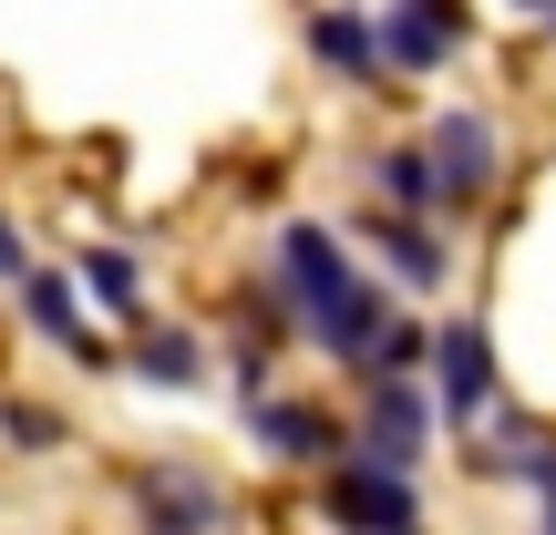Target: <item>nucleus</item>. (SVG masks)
Listing matches in <instances>:
<instances>
[{
    "mask_svg": "<svg viewBox=\"0 0 556 535\" xmlns=\"http://www.w3.org/2000/svg\"><path fill=\"white\" fill-rule=\"evenodd\" d=\"M309 52L340 62L351 82H381V31H371V21H351V11H319L309 21Z\"/></svg>",
    "mask_w": 556,
    "mask_h": 535,
    "instance_id": "obj_9",
    "label": "nucleus"
},
{
    "mask_svg": "<svg viewBox=\"0 0 556 535\" xmlns=\"http://www.w3.org/2000/svg\"><path fill=\"white\" fill-rule=\"evenodd\" d=\"M258 443L299 463V454H330L340 433H330V412H319V402H258Z\"/></svg>",
    "mask_w": 556,
    "mask_h": 535,
    "instance_id": "obj_10",
    "label": "nucleus"
},
{
    "mask_svg": "<svg viewBox=\"0 0 556 535\" xmlns=\"http://www.w3.org/2000/svg\"><path fill=\"white\" fill-rule=\"evenodd\" d=\"M433 176H443V196H484V186H495V124L484 114H443L433 124Z\"/></svg>",
    "mask_w": 556,
    "mask_h": 535,
    "instance_id": "obj_6",
    "label": "nucleus"
},
{
    "mask_svg": "<svg viewBox=\"0 0 556 535\" xmlns=\"http://www.w3.org/2000/svg\"><path fill=\"white\" fill-rule=\"evenodd\" d=\"M21 298H31V319H41V340H62V351H83V360H103V340L83 330V298H73V278H52V268H31V278H21Z\"/></svg>",
    "mask_w": 556,
    "mask_h": 535,
    "instance_id": "obj_8",
    "label": "nucleus"
},
{
    "mask_svg": "<svg viewBox=\"0 0 556 535\" xmlns=\"http://www.w3.org/2000/svg\"><path fill=\"white\" fill-rule=\"evenodd\" d=\"M278 289H289L299 319H330L361 278L340 268V238H330V227H289V238H278Z\"/></svg>",
    "mask_w": 556,
    "mask_h": 535,
    "instance_id": "obj_2",
    "label": "nucleus"
},
{
    "mask_svg": "<svg viewBox=\"0 0 556 535\" xmlns=\"http://www.w3.org/2000/svg\"><path fill=\"white\" fill-rule=\"evenodd\" d=\"M454 41H464V11H392L381 21V62H402V73H433Z\"/></svg>",
    "mask_w": 556,
    "mask_h": 535,
    "instance_id": "obj_7",
    "label": "nucleus"
},
{
    "mask_svg": "<svg viewBox=\"0 0 556 535\" xmlns=\"http://www.w3.org/2000/svg\"><path fill=\"white\" fill-rule=\"evenodd\" d=\"M135 371H155V381H197V340H186V330L135 340Z\"/></svg>",
    "mask_w": 556,
    "mask_h": 535,
    "instance_id": "obj_13",
    "label": "nucleus"
},
{
    "mask_svg": "<svg viewBox=\"0 0 556 535\" xmlns=\"http://www.w3.org/2000/svg\"><path fill=\"white\" fill-rule=\"evenodd\" d=\"M371 176H381V196H392V206H433V196H443V176H433V144H392V155H381Z\"/></svg>",
    "mask_w": 556,
    "mask_h": 535,
    "instance_id": "obj_11",
    "label": "nucleus"
},
{
    "mask_svg": "<svg viewBox=\"0 0 556 535\" xmlns=\"http://www.w3.org/2000/svg\"><path fill=\"white\" fill-rule=\"evenodd\" d=\"M135 525L144 535H217L227 525V495L206 474H144L135 484Z\"/></svg>",
    "mask_w": 556,
    "mask_h": 535,
    "instance_id": "obj_4",
    "label": "nucleus"
},
{
    "mask_svg": "<svg viewBox=\"0 0 556 535\" xmlns=\"http://www.w3.org/2000/svg\"><path fill=\"white\" fill-rule=\"evenodd\" d=\"M422 340H433V330H413V319H392V340H381V360H371V371H381V381H402V371L422 360Z\"/></svg>",
    "mask_w": 556,
    "mask_h": 535,
    "instance_id": "obj_15",
    "label": "nucleus"
},
{
    "mask_svg": "<svg viewBox=\"0 0 556 535\" xmlns=\"http://www.w3.org/2000/svg\"><path fill=\"white\" fill-rule=\"evenodd\" d=\"M381 247H392V268L413 278V289H443V268H454V258H443V238H433V227H413V217L381 227Z\"/></svg>",
    "mask_w": 556,
    "mask_h": 535,
    "instance_id": "obj_12",
    "label": "nucleus"
},
{
    "mask_svg": "<svg viewBox=\"0 0 556 535\" xmlns=\"http://www.w3.org/2000/svg\"><path fill=\"white\" fill-rule=\"evenodd\" d=\"M319 505L351 535H413V474H392V463H340Z\"/></svg>",
    "mask_w": 556,
    "mask_h": 535,
    "instance_id": "obj_1",
    "label": "nucleus"
},
{
    "mask_svg": "<svg viewBox=\"0 0 556 535\" xmlns=\"http://www.w3.org/2000/svg\"><path fill=\"white\" fill-rule=\"evenodd\" d=\"M11 443H21V454H41V443H62V422L41 412V402H11Z\"/></svg>",
    "mask_w": 556,
    "mask_h": 535,
    "instance_id": "obj_16",
    "label": "nucleus"
},
{
    "mask_svg": "<svg viewBox=\"0 0 556 535\" xmlns=\"http://www.w3.org/2000/svg\"><path fill=\"white\" fill-rule=\"evenodd\" d=\"M546 535H556V505H546Z\"/></svg>",
    "mask_w": 556,
    "mask_h": 535,
    "instance_id": "obj_18",
    "label": "nucleus"
},
{
    "mask_svg": "<svg viewBox=\"0 0 556 535\" xmlns=\"http://www.w3.org/2000/svg\"><path fill=\"white\" fill-rule=\"evenodd\" d=\"M433 412L443 422H475L484 402H495V351H484V330L475 319H454V330H433Z\"/></svg>",
    "mask_w": 556,
    "mask_h": 535,
    "instance_id": "obj_3",
    "label": "nucleus"
},
{
    "mask_svg": "<svg viewBox=\"0 0 556 535\" xmlns=\"http://www.w3.org/2000/svg\"><path fill=\"white\" fill-rule=\"evenodd\" d=\"M0 278H31V268H21V238H11V227H0Z\"/></svg>",
    "mask_w": 556,
    "mask_h": 535,
    "instance_id": "obj_17",
    "label": "nucleus"
},
{
    "mask_svg": "<svg viewBox=\"0 0 556 535\" xmlns=\"http://www.w3.org/2000/svg\"><path fill=\"white\" fill-rule=\"evenodd\" d=\"M433 402L413 392V381H381L371 392V412H361V443H371V463H392V474H413V454H422V433H433Z\"/></svg>",
    "mask_w": 556,
    "mask_h": 535,
    "instance_id": "obj_5",
    "label": "nucleus"
},
{
    "mask_svg": "<svg viewBox=\"0 0 556 535\" xmlns=\"http://www.w3.org/2000/svg\"><path fill=\"white\" fill-rule=\"evenodd\" d=\"M83 278H93V289L114 298V309H135V289H144V278H135V258H124V247H93V258H83Z\"/></svg>",
    "mask_w": 556,
    "mask_h": 535,
    "instance_id": "obj_14",
    "label": "nucleus"
}]
</instances>
